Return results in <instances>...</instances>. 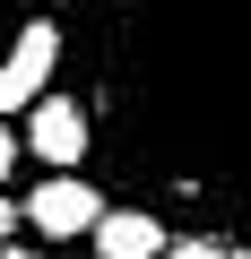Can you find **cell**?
<instances>
[{"label":"cell","mask_w":251,"mask_h":259,"mask_svg":"<svg viewBox=\"0 0 251 259\" xmlns=\"http://www.w3.org/2000/svg\"><path fill=\"white\" fill-rule=\"evenodd\" d=\"M26 26V0H0V52H9V35Z\"/></svg>","instance_id":"obj_8"},{"label":"cell","mask_w":251,"mask_h":259,"mask_svg":"<svg viewBox=\"0 0 251 259\" xmlns=\"http://www.w3.org/2000/svg\"><path fill=\"white\" fill-rule=\"evenodd\" d=\"M95 216H104V190H95L78 164H52V173L26 190V225H35L44 242H87Z\"/></svg>","instance_id":"obj_4"},{"label":"cell","mask_w":251,"mask_h":259,"mask_svg":"<svg viewBox=\"0 0 251 259\" xmlns=\"http://www.w3.org/2000/svg\"><path fill=\"white\" fill-rule=\"evenodd\" d=\"M87 242H95V259H165V250H173V216L148 207V199H121V207L95 216Z\"/></svg>","instance_id":"obj_5"},{"label":"cell","mask_w":251,"mask_h":259,"mask_svg":"<svg viewBox=\"0 0 251 259\" xmlns=\"http://www.w3.org/2000/svg\"><path fill=\"white\" fill-rule=\"evenodd\" d=\"M69 87L130 199L191 233H251V0H87Z\"/></svg>","instance_id":"obj_1"},{"label":"cell","mask_w":251,"mask_h":259,"mask_svg":"<svg viewBox=\"0 0 251 259\" xmlns=\"http://www.w3.org/2000/svg\"><path fill=\"white\" fill-rule=\"evenodd\" d=\"M165 259H234V250H225V233H182Z\"/></svg>","instance_id":"obj_6"},{"label":"cell","mask_w":251,"mask_h":259,"mask_svg":"<svg viewBox=\"0 0 251 259\" xmlns=\"http://www.w3.org/2000/svg\"><path fill=\"white\" fill-rule=\"evenodd\" d=\"M18 156H26V130H18L9 112H0V182H9V173H18Z\"/></svg>","instance_id":"obj_7"},{"label":"cell","mask_w":251,"mask_h":259,"mask_svg":"<svg viewBox=\"0 0 251 259\" xmlns=\"http://www.w3.org/2000/svg\"><path fill=\"white\" fill-rule=\"evenodd\" d=\"M0 259H44V250H26V242H0Z\"/></svg>","instance_id":"obj_10"},{"label":"cell","mask_w":251,"mask_h":259,"mask_svg":"<svg viewBox=\"0 0 251 259\" xmlns=\"http://www.w3.org/2000/svg\"><path fill=\"white\" fill-rule=\"evenodd\" d=\"M18 130H26V156H35V164H87V156H95V112H87L78 87H44V95L18 112Z\"/></svg>","instance_id":"obj_2"},{"label":"cell","mask_w":251,"mask_h":259,"mask_svg":"<svg viewBox=\"0 0 251 259\" xmlns=\"http://www.w3.org/2000/svg\"><path fill=\"white\" fill-rule=\"evenodd\" d=\"M18 225H26V207H9V199H0V242H9Z\"/></svg>","instance_id":"obj_9"},{"label":"cell","mask_w":251,"mask_h":259,"mask_svg":"<svg viewBox=\"0 0 251 259\" xmlns=\"http://www.w3.org/2000/svg\"><path fill=\"white\" fill-rule=\"evenodd\" d=\"M69 69V26H52V18H26L18 35H9V52H0V112H26L52 78Z\"/></svg>","instance_id":"obj_3"}]
</instances>
